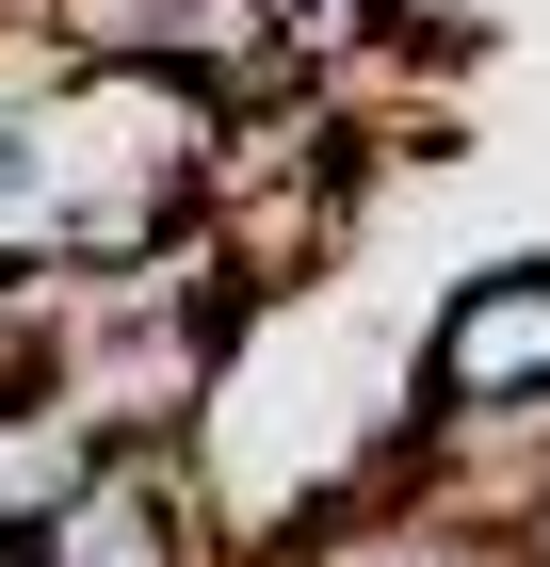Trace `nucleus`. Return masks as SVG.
Instances as JSON below:
<instances>
[{
  "label": "nucleus",
  "mask_w": 550,
  "mask_h": 567,
  "mask_svg": "<svg viewBox=\"0 0 550 567\" xmlns=\"http://www.w3.org/2000/svg\"><path fill=\"white\" fill-rule=\"evenodd\" d=\"M0 567H243V535L211 519V486H195L178 437H114L97 486L65 503V519H33Z\"/></svg>",
  "instance_id": "f257e3e1"
},
{
  "label": "nucleus",
  "mask_w": 550,
  "mask_h": 567,
  "mask_svg": "<svg viewBox=\"0 0 550 567\" xmlns=\"http://www.w3.org/2000/svg\"><path fill=\"white\" fill-rule=\"evenodd\" d=\"M405 390H422V422L437 405H535L550 390V260H502V276H469V292H437Z\"/></svg>",
  "instance_id": "f03ea898"
},
{
  "label": "nucleus",
  "mask_w": 550,
  "mask_h": 567,
  "mask_svg": "<svg viewBox=\"0 0 550 567\" xmlns=\"http://www.w3.org/2000/svg\"><path fill=\"white\" fill-rule=\"evenodd\" d=\"M97 454H114V422H97V405L65 390V373L0 390V551H17L33 519H65V503L97 486Z\"/></svg>",
  "instance_id": "7ed1b4c3"
},
{
  "label": "nucleus",
  "mask_w": 550,
  "mask_h": 567,
  "mask_svg": "<svg viewBox=\"0 0 550 567\" xmlns=\"http://www.w3.org/2000/svg\"><path fill=\"white\" fill-rule=\"evenodd\" d=\"M65 357V260H0V390H33Z\"/></svg>",
  "instance_id": "20e7f679"
},
{
  "label": "nucleus",
  "mask_w": 550,
  "mask_h": 567,
  "mask_svg": "<svg viewBox=\"0 0 550 567\" xmlns=\"http://www.w3.org/2000/svg\"><path fill=\"white\" fill-rule=\"evenodd\" d=\"M502 551H518V567H550V486L518 503V535H502Z\"/></svg>",
  "instance_id": "39448f33"
}]
</instances>
